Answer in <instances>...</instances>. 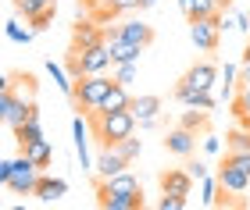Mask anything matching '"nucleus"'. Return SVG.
<instances>
[{"label": "nucleus", "mask_w": 250, "mask_h": 210, "mask_svg": "<svg viewBox=\"0 0 250 210\" xmlns=\"http://www.w3.org/2000/svg\"><path fill=\"white\" fill-rule=\"evenodd\" d=\"M21 79V86H15V79H7L4 82V93H0V121H4L7 128H15V125H21L25 118H36L40 114V107L32 104V75L25 71V75H18Z\"/></svg>", "instance_id": "obj_1"}, {"label": "nucleus", "mask_w": 250, "mask_h": 210, "mask_svg": "<svg viewBox=\"0 0 250 210\" xmlns=\"http://www.w3.org/2000/svg\"><path fill=\"white\" fill-rule=\"evenodd\" d=\"M89 128H93V136H97V142L100 146H118V142L125 139V136H132L136 132V114L132 110H89Z\"/></svg>", "instance_id": "obj_2"}, {"label": "nucleus", "mask_w": 250, "mask_h": 210, "mask_svg": "<svg viewBox=\"0 0 250 210\" xmlns=\"http://www.w3.org/2000/svg\"><path fill=\"white\" fill-rule=\"evenodd\" d=\"M111 86H115V75H83V79H75L72 86V104L83 110V114H89V110H100L111 93Z\"/></svg>", "instance_id": "obj_3"}, {"label": "nucleus", "mask_w": 250, "mask_h": 210, "mask_svg": "<svg viewBox=\"0 0 250 210\" xmlns=\"http://www.w3.org/2000/svg\"><path fill=\"white\" fill-rule=\"evenodd\" d=\"M111 68H115V61H111L107 39L93 43V47H86V50H72V53H68V75H72V79H83V75H104Z\"/></svg>", "instance_id": "obj_4"}, {"label": "nucleus", "mask_w": 250, "mask_h": 210, "mask_svg": "<svg viewBox=\"0 0 250 210\" xmlns=\"http://www.w3.org/2000/svg\"><path fill=\"white\" fill-rule=\"evenodd\" d=\"M40 175H43V168H36V164L21 153V157L11 160V178L4 182V189L18 192V196H32V192H36V185H40Z\"/></svg>", "instance_id": "obj_5"}, {"label": "nucleus", "mask_w": 250, "mask_h": 210, "mask_svg": "<svg viewBox=\"0 0 250 210\" xmlns=\"http://www.w3.org/2000/svg\"><path fill=\"white\" fill-rule=\"evenodd\" d=\"M189 39H193V47H197V50H208V53L218 50V43H222V11L214 18L189 21Z\"/></svg>", "instance_id": "obj_6"}, {"label": "nucleus", "mask_w": 250, "mask_h": 210, "mask_svg": "<svg viewBox=\"0 0 250 210\" xmlns=\"http://www.w3.org/2000/svg\"><path fill=\"white\" fill-rule=\"evenodd\" d=\"M15 7L32 21V29H47V21L54 18V11H58V0H15Z\"/></svg>", "instance_id": "obj_7"}, {"label": "nucleus", "mask_w": 250, "mask_h": 210, "mask_svg": "<svg viewBox=\"0 0 250 210\" xmlns=\"http://www.w3.org/2000/svg\"><path fill=\"white\" fill-rule=\"evenodd\" d=\"M93 171H97V178H115V175L129 171V160H125L122 153H118V146H100Z\"/></svg>", "instance_id": "obj_8"}, {"label": "nucleus", "mask_w": 250, "mask_h": 210, "mask_svg": "<svg viewBox=\"0 0 250 210\" xmlns=\"http://www.w3.org/2000/svg\"><path fill=\"white\" fill-rule=\"evenodd\" d=\"M179 82H186V86H193V89H214V82H218V64L214 61H200V64H193V68L183 75Z\"/></svg>", "instance_id": "obj_9"}, {"label": "nucleus", "mask_w": 250, "mask_h": 210, "mask_svg": "<svg viewBox=\"0 0 250 210\" xmlns=\"http://www.w3.org/2000/svg\"><path fill=\"white\" fill-rule=\"evenodd\" d=\"M161 192H175V196H186L189 200V192H193V175L186 171V168H168V171H161Z\"/></svg>", "instance_id": "obj_10"}, {"label": "nucleus", "mask_w": 250, "mask_h": 210, "mask_svg": "<svg viewBox=\"0 0 250 210\" xmlns=\"http://www.w3.org/2000/svg\"><path fill=\"white\" fill-rule=\"evenodd\" d=\"M111 29V25H107ZM115 32L122 39H129V43H140V47L146 50L154 43V25H146L143 18H129V21H122V25H115Z\"/></svg>", "instance_id": "obj_11"}, {"label": "nucleus", "mask_w": 250, "mask_h": 210, "mask_svg": "<svg viewBox=\"0 0 250 210\" xmlns=\"http://www.w3.org/2000/svg\"><path fill=\"white\" fill-rule=\"evenodd\" d=\"M250 189V175L232 168V164H222L218 168V192H229V196H240Z\"/></svg>", "instance_id": "obj_12"}, {"label": "nucleus", "mask_w": 250, "mask_h": 210, "mask_svg": "<svg viewBox=\"0 0 250 210\" xmlns=\"http://www.w3.org/2000/svg\"><path fill=\"white\" fill-rule=\"evenodd\" d=\"M107 32V50H111V61L115 64H125V61H140V53L143 47L140 43H129V39H122L115 29H104Z\"/></svg>", "instance_id": "obj_13"}, {"label": "nucleus", "mask_w": 250, "mask_h": 210, "mask_svg": "<svg viewBox=\"0 0 250 210\" xmlns=\"http://www.w3.org/2000/svg\"><path fill=\"white\" fill-rule=\"evenodd\" d=\"M165 150L168 153H175V157H193V150H197V132H189V128H172L165 136Z\"/></svg>", "instance_id": "obj_14"}, {"label": "nucleus", "mask_w": 250, "mask_h": 210, "mask_svg": "<svg viewBox=\"0 0 250 210\" xmlns=\"http://www.w3.org/2000/svg\"><path fill=\"white\" fill-rule=\"evenodd\" d=\"M36 196L40 203H58L68 196V182L64 178H54V175H40V185H36Z\"/></svg>", "instance_id": "obj_15"}, {"label": "nucleus", "mask_w": 250, "mask_h": 210, "mask_svg": "<svg viewBox=\"0 0 250 210\" xmlns=\"http://www.w3.org/2000/svg\"><path fill=\"white\" fill-rule=\"evenodd\" d=\"M104 39H107V32L97 29L93 21H75V29H72V50H86V47L104 43Z\"/></svg>", "instance_id": "obj_16"}, {"label": "nucleus", "mask_w": 250, "mask_h": 210, "mask_svg": "<svg viewBox=\"0 0 250 210\" xmlns=\"http://www.w3.org/2000/svg\"><path fill=\"white\" fill-rule=\"evenodd\" d=\"M175 100L183 104V107H204V110H211V107H214V93H208V89H193V86L179 82V86H175Z\"/></svg>", "instance_id": "obj_17"}, {"label": "nucleus", "mask_w": 250, "mask_h": 210, "mask_svg": "<svg viewBox=\"0 0 250 210\" xmlns=\"http://www.w3.org/2000/svg\"><path fill=\"white\" fill-rule=\"evenodd\" d=\"M72 132H75V153H79V164H83V171H93L97 160H89V128L83 118L72 121Z\"/></svg>", "instance_id": "obj_18"}, {"label": "nucleus", "mask_w": 250, "mask_h": 210, "mask_svg": "<svg viewBox=\"0 0 250 210\" xmlns=\"http://www.w3.org/2000/svg\"><path fill=\"white\" fill-rule=\"evenodd\" d=\"M97 207H104V210H143V207H146V200H143V189H140V192L104 196V200H97Z\"/></svg>", "instance_id": "obj_19"}, {"label": "nucleus", "mask_w": 250, "mask_h": 210, "mask_svg": "<svg viewBox=\"0 0 250 210\" xmlns=\"http://www.w3.org/2000/svg\"><path fill=\"white\" fill-rule=\"evenodd\" d=\"M11 132H15V142H18L21 150H25L29 142L43 139V128H40V114H36V118H25V121H21V125H15Z\"/></svg>", "instance_id": "obj_20"}, {"label": "nucleus", "mask_w": 250, "mask_h": 210, "mask_svg": "<svg viewBox=\"0 0 250 210\" xmlns=\"http://www.w3.org/2000/svg\"><path fill=\"white\" fill-rule=\"evenodd\" d=\"M183 11L189 21H200V18H214L218 15V0H183Z\"/></svg>", "instance_id": "obj_21"}, {"label": "nucleus", "mask_w": 250, "mask_h": 210, "mask_svg": "<svg viewBox=\"0 0 250 210\" xmlns=\"http://www.w3.org/2000/svg\"><path fill=\"white\" fill-rule=\"evenodd\" d=\"M25 157L36 164V168H50V160H54V146H50V139H36V142H29L25 150Z\"/></svg>", "instance_id": "obj_22"}, {"label": "nucleus", "mask_w": 250, "mask_h": 210, "mask_svg": "<svg viewBox=\"0 0 250 210\" xmlns=\"http://www.w3.org/2000/svg\"><path fill=\"white\" fill-rule=\"evenodd\" d=\"M179 125L189 128V132H208L211 128V114L204 107H186V114L179 118Z\"/></svg>", "instance_id": "obj_23"}, {"label": "nucleus", "mask_w": 250, "mask_h": 210, "mask_svg": "<svg viewBox=\"0 0 250 210\" xmlns=\"http://www.w3.org/2000/svg\"><path fill=\"white\" fill-rule=\"evenodd\" d=\"M132 114L136 121H143V118H157V110H161V96H132Z\"/></svg>", "instance_id": "obj_24"}, {"label": "nucleus", "mask_w": 250, "mask_h": 210, "mask_svg": "<svg viewBox=\"0 0 250 210\" xmlns=\"http://www.w3.org/2000/svg\"><path fill=\"white\" fill-rule=\"evenodd\" d=\"M129 107H132L129 86L115 82V86H111V93H107V100H104V110H129Z\"/></svg>", "instance_id": "obj_25"}, {"label": "nucleus", "mask_w": 250, "mask_h": 210, "mask_svg": "<svg viewBox=\"0 0 250 210\" xmlns=\"http://www.w3.org/2000/svg\"><path fill=\"white\" fill-rule=\"evenodd\" d=\"M129 11H143V0H104V11H100V18L129 15Z\"/></svg>", "instance_id": "obj_26"}, {"label": "nucleus", "mask_w": 250, "mask_h": 210, "mask_svg": "<svg viewBox=\"0 0 250 210\" xmlns=\"http://www.w3.org/2000/svg\"><path fill=\"white\" fill-rule=\"evenodd\" d=\"M118 153H122V157H125V160L132 164V160H136V157H140V153H143V139L136 136V132H132V136H125V139L118 142Z\"/></svg>", "instance_id": "obj_27"}, {"label": "nucleus", "mask_w": 250, "mask_h": 210, "mask_svg": "<svg viewBox=\"0 0 250 210\" xmlns=\"http://www.w3.org/2000/svg\"><path fill=\"white\" fill-rule=\"evenodd\" d=\"M136 75H140V61H125V64H115V82L122 86H132Z\"/></svg>", "instance_id": "obj_28"}, {"label": "nucleus", "mask_w": 250, "mask_h": 210, "mask_svg": "<svg viewBox=\"0 0 250 210\" xmlns=\"http://www.w3.org/2000/svg\"><path fill=\"white\" fill-rule=\"evenodd\" d=\"M232 114L236 118L250 114V86L247 82H240V89H236V96H232Z\"/></svg>", "instance_id": "obj_29"}, {"label": "nucleus", "mask_w": 250, "mask_h": 210, "mask_svg": "<svg viewBox=\"0 0 250 210\" xmlns=\"http://www.w3.org/2000/svg\"><path fill=\"white\" fill-rule=\"evenodd\" d=\"M4 36H7L11 43H32V36H36V29H21L18 21H7V25H4Z\"/></svg>", "instance_id": "obj_30"}, {"label": "nucleus", "mask_w": 250, "mask_h": 210, "mask_svg": "<svg viewBox=\"0 0 250 210\" xmlns=\"http://www.w3.org/2000/svg\"><path fill=\"white\" fill-rule=\"evenodd\" d=\"M200 203H204V207H214V203H218V175H214V178H211V175L204 178V185H200Z\"/></svg>", "instance_id": "obj_31"}, {"label": "nucleus", "mask_w": 250, "mask_h": 210, "mask_svg": "<svg viewBox=\"0 0 250 210\" xmlns=\"http://www.w3.org/2000/svg\"><path fill=\"white\" fill-rule=\"evenodd\" d=\"M222 164H232V168H240V171L250 175V150H229Z\"/></svg>", "instance_id": "obj_32"}, {"label": "nucleus", "mask_w": 250, "mask_h": 210, "mask_svg": "<svg viewBox=\"0 0 250 210\" xmlns=\"http://www.w3.org/2000/svg\"><path fill=\"white\" fill-rule=\"evenodd\" d=\"M229 150H250V128L247 125L229 132Z\"/></svg>", "instance_id": "obj_33"}, {"label": "nucleus", "mask_w": 250, "mask_h": 210, "mask_svg": "<svg viewBox=\"0 0 250 210\" xmlns=\"http://www.w3.org/2000/svg\"><path fill=\"white\" fill-rule=\"evenodd\" d=\"M189 200L186 196H175V192H161V200H157V210H183Z\"/></svg>", "instance_id": "obj_34"}, {"label": "nucleus", "mask_w": 250, "mask_h": 210, "mask_svg": "<svg viewBox=\"0 0 250 210\" xmlns=\"http://www.w3.org/2000/svg\"><path fill=\"white\" fill-rule=\"evenodd\" d=\"M236 79H240L236 64H225V68H222V82H225V89H222V100H229V96H232V86H236Z\"/></svg>", "instance_id": "obj_35"}, {"label": "nucleus", "mask_w": 250, "mask_h": 210, "mask_svg": "<svg viewBox=\"0 0 250 210\" xmlns=\"http://www.w3.org/2000/svg\"><path fill=\"white\" fill-rule=\"evenodd\" d=\"M186 171H189L197 182H204V178H208V164H200V160H189V164H186Z\"/></svg>", "instance_id": "obj_36"}, {"label": "nucleus", "mask_w": 250, "mask_h": 210, "mask_svg": "<svg viewBox=\"0 0 250 210\" xmlns=\"http://www.w3.org/2000/svg\"><path fill=\"white\" fill-rule=\"evenodd\" d=\"M204 150H208V153H222V142H218V136L204 132Z\"/></svg>", "instance_id": "obj_37"}, {"label": "nucleus", "mask_w": 250, "mask_h": 210, "mask_svg": "<svg viewBox=\"0 0 250 210\" xmlns=\"http://www.w3.org/2000/svg\"><path fill=\"white\" fill-rule=\"evenodd\" d=\"M232 25L240 29V32H250V15H236V18H232Z\"/></svg>", "instance_id": "obj_38"}, {"label": "nucleus", "mask_w": 250, "mask_h": 210, "mask_svg": "<svg viewBox=\"0 0 250 210\" xmlns=\"http://www.w3.org/2000/svg\"><path fill=\"white\" fill-rule=\"evenodd\" d=\"M157 125H161V121H157V118H143V121H140V132H154Z\"/></svg>", "instance_id": "obj_39"}, {"label": "nucleus", "mask_w": 250, "mask_h": 210, "mask_svg": "<svg viewBox=\"0 0 250 210\" xmlns=\"http://www.w3.org/2000/svg\"><path fill=\"white\" fill-rule=\"evenodd\" d=\"M11 178V160H4V164H0V185H4Z\"/></svg>", "instance_id": "obj_40"}, {"label": "nucleus", "mask_w": 250, "mask_h": 210, "mask_svg": "<svg viewBox=\"0 0 250 210\" xmlns=\"http://www.w3.org/2000/svg\"><path fill=\"white\" fill-rule=\"evenodd\" d=\"M240 82L250 86V61H243V68H240Z\"/></svg>", "instance_id": "obj_41"}, {"label": "nucleus", "mask_w": 250, "mask_h": 210, "mask_svg": "<svg viewBox=\"0 0 250 210\" xmlns=\"http://www.w3.org/2000/svg\"><path fill=\"white\" fill-rule=\"evenodd\" d=\"M243 61H250V39H247V50H243Z\"/></svg>", "instance_id": "obj_42"}, {"label": "nucleus", "mask_w": 250, "mask_h": 210, "mask_svg": "<svg viewBox=\"0 0 250 210\" xmlns=\"http://www.w3.org/2000/svg\"><path fill=\"white\" fill-rule=\"evenodd\" d=\"M240 125H247V128H250V114H243V118H240Z\"/></svg>", "instance_id": "obj_43"}, {"label": "nucleus", "mask_w": 250, "mask_h": 210, "mask_svg": "<svg viewBox=\"0 0 250 210\" xmlns=\"http://www.w3.org/2000/svg\"><path fill=\"white\" fill-rule=\"evenodd\" d=\"M154 4H157V0H143V11H146V7H154Z\"/></svg>", "instance_id": "obj_44"}, {"label": "nucleus", "mask_w": 250, "mask_h": 210, "mask_svg": "<svg viewBox=\"0 0 250 210\" xmlns=\"http://www.w3.org/2000/svg\"><path fill=\"white\" fill-rule=\"evenodd\" d=\"M229 4H232V0H218V7H229Z\"/></svg>", "instance_id": "obj_45"}]
</instances>
